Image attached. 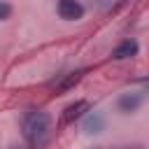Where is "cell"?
I'll use <instances>...</instances> for the list:
<instances>
[{
  "mask_svg": "<svg viewBox=\"0 0 149 149\" xmlns=\"http://www.w3.org/2000/svg\"><path fill=\"white\" fill-rule=\"evenodd\" d=\"M21 130H23V137L30 144V149H42L51 137V116H49V112H44V109L26 112V116L21 121Z\"/></svg>",
  "mask_w": 149,
  "mask_h": 149,
  "instance_id": "obj_1",
  "label": "cell"
},
{
  "mask_svg": "<svg viewBox=\"0 0 149 149\" xmlns=\"http://www.w3.org/2000/svg\"><path fill=\"white\" fill-rule=\"evenodd\" d=\"M84 112H88V102H86V100H74V102H70V105L61 112L58 126H70V123H74Z\"/></svg>",
  "mask_w": 149,
  "mask_h": 149,
  "instance_id": "obj_2",
  "label": "cell"
},
{
  "mask_svg": "<svg viewBox=\"0 0 149 149\" xmlns=\"http://www.w3.org/2000/svg\"><path fill=\"white\" fill-rule=\"evenodd\" d=\"M58 16L65 21H77L84 16V7L79 0H58Z\"/></svg>",
  "mask_w": 149,
  "mask_h": 149,
  "instance_id": "obj_3",
  "label": "cell"
},
{
  "mask_svg": "<svg viewBox=\"0 0 149 149\" xmlns=\"http://www.w3.org/2000/svg\"><path fill=\"white\" fill-rule=\"evenodd\" d=\"M84 72H86V70H77V72H68V74H63L58 81H54V91H56L58 95H61V93H65V91H70L74 84H79V81H81Z\"/></svg>",
  "mask_w": 149,
  "mask_h": 149,
  "instance_id": "obj_4",
  "label": "cell"
},
{
  "mask_svg": "<svg viewBox=\"0 0 149 149\" xmlns=\"http://www.w3.org/2000/svg\"><path fill=\"white\" fill-rule=\"evenodd\" d=\"M105 126H107V121H105V116H102L100 112H91V114L84 119V130H86L88 135H98V133H102Z\"/></svg>",
  "mask_w": 149,
  "mask_h": 149,
  "instance_id": "obj_5",
  "label": "cell"
},
{
  "mask_svg": "<svg viewBox=\"0 0 149 149\" xmlns=\"http://www.w3.org/2000/svg\"><path fill=\"white\" fill-rule=\"evenodd\" d=\"M137 54V42L135 40H123L114 51H112V58L114 61H123V58H133Z\"/></svg>",
  "mask_w": 149,
  "mask_h": 149,
  "instance_id": "obj_6",
  "label": "cell"
},
{
  "mask_svg": "<svg viewBox=\"0 0 149 149\" xmlns=\"http://www.w3.org/2000/svg\"><path fill=\"white\" fill-rule=\"evenodd\" d=\"M142 105V95L140 93H126L119 98V109L123 114H130V112H137V107Z\"/></svg>",
  "mask_w": 149,
  "mask_h": 149,
  "instance_id": "obj_7",
  "label": "cell"
},
{
  "mask_svg": "<svg viewBox=\"0 0 149 149\" xmlns=\"http://www.w3.org/2000/svg\"><path fill=\"white\" fill-rule=\"evenodd\" d=\"M9 14H12V7H9L7 2H0V21L9 19Z\"/></svg>",
  "mask_w": 149,
  "mask_h": 149,
  "instance_id": "obj_8",
  "label": "cell"
},
{
  "mask_svg": "<svg viewBox=\"0 0 149 149\" xmlns=\"http://www.w3.org/2000/svg\"><path fill=\"white\" fill-rule=\"evenodd\" d=\"M98 149H105V147H98Z\"/></svg>",
  "mask_w": 149,
  "mask_h": 149,
  "instance_id": "obj_9",
  "label": "cell"
}]
</instances>
